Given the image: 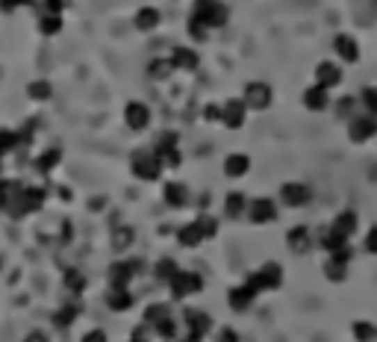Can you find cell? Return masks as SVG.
Listing matches in <instances>:
<instances>
[{
    "label": "cell",
    "mask_w": 377,
    "mask_h": 342,
    "mask_svg": "<svg viewBox=\"0 0 377 342\" xmlns=\"http://www.w3.org/2000/svg\"><path fill=\"white\" fill-rule=\"evenodd\" d=\"M333 54L348 62V65H354V62H360V45L354 36H348V33H339L336 39H333Z\"/></svg>",
    "instance_id": "obj_18"
},
{
    "label": "cell",
    "mask_w": 377,
    "mask_h": 342,
    "mask_svg": "<svg viewBox=\"0 0 377 342\" xmlns=\"http://www.w3.org/2000/svg\"><path fill=\"white\" fill-rule=\"evenodd\" d=\"M242 100H245V107H248V109L266 112V109L271 107V100H274V88H271L268 83H262V80H254V83H248V86H245Z\"/></svg>",
    "instance_id": "obj_6"
},
{
    "label": "cell",
    "mask_w": 377,
    "mask_h": 342,
    "mask_svg": "<svg viewBox=\"0 0 377 342\" xmlns=\"http://www.w3.org/2000/svg\"><path fill=\"white\" fill-rule=\"evenodd\" d=\"M171 316V307L168 304H147V310H145V325L147 327H154V325H159L162 319H168Z\"/></svg>",
    "instance_id": "obj_37"
},
{
    "label": "cell",
    "mask_w": 377,
    "mask_h": 342,
    "mask_svg": "<svg viewBox=\"0 0 377 342\" xmlns=\"http://www.w3.org/2000/svg\"><path fill=\"white\" fill-rule=\"evenodd\" d=\"M24 192V186L18 180H9V177H0V210L9 212L12 207L18 204V198Z\"/></svg>",
    "instance_id": "obj_24"
},
{
    "label": "cell",
    "mask_w": 377,
    "mask_h": 342,
    "mask_svg": "<svg viewBox=\"0 0 377 342\" xmlns=\"http://www.w3.org/2000/svg\"><path fill=\"white\" fill-rule=\"evenodd\" d=\"M250 171V157L248 154H230L227 160H224V174L230 177V180H236V177H245Z\"/></svg>",
    "instance_id": "obj_28"
},
{
    "label": "cell",
    "mask_w": 377,
    "mask_h": 342,
    "mask_svg": "<svg viewBox=\"0 0 377 342\" xmlns=\"http://www.w3.org/2000/svg\"><path fill=\"white\" fill-rule=\"evenodd\" d=\"M130 171H133V177L150 183V180H159V174L166 169H162L159 157L154 154V148H145V150H136V154L130 157Z\"/></svg>",
    "instance_id": "obj_3"
},
{
    "label": "cell",
    "mask_w": 377,
    "mask_h": 342,
    "mask_svg": "<svg viewBox=\"0 0 377 342\" xmlns=\"http://www.w3.org/2000/svg\"><path fill=\"white\" fill-rule=\"evenodd\" d=\"M24 342H50V336L45 331H30L27 336H24Z\"/></svg>",
    "instance_id": "obj_52"
},
{
    "label": "cell",
    "mask_w": 377,
    "mask_h": 342,
    "mask_svg": "<svg viewBox=\"0 0 377 342\" xmlns=\"http://www.w3.org/2000/svg\"><path fill=\"white\" fill-rule=\"evenodd\" d=\"M77 316H80V304H65V307L56 310L54 325H56V327H68V325L77 322Z\"/></svg>",
    "instance_id": "obj_36"
},
{
    "label": "cell",
    "mask_w": 377,
    "mask_h": 342,
    "mask_svg": "<svg viewBox=\"0 0 377 342\" xmlns=\"http://www.w3.org/2000/svg\"><path fill=\"white\" fill-rule=\"evenodd\" d=\"M174 74V65H171V59H154L147 65V77L150 80H166Z\"/></svg>",
    "instance_id": "obj_40"
},
{
    "label": "cell",
    "mask_w": 377,
    "mask_h": 342,
    "mask_svg": "<svg viewBox=\"0 0 377 342\" xmlns=\"http://www.w3.org/2000/svg\"><path fill=\"white\" fill-rule=\"evenodd\" d=\"M192 18H198L207 30H218L227 24L230 9L221 3V0H195L192 3Z\"/></svg>",
    "instance_id": "obj_2"
},
{
    "label": "cell",
    "mask_w": 377,
    "mask_h": 342,
    "mask_svg": "<svg viewBox=\"0 0 377 342\" xmlns=\"http://www.w3.org/2000/svg\"><path fill=\"white\" fill-rule=\"evenodd\" d=\"M186 30H188V36H192L195 42H207V39H209V30H207V27H204V24H200L198 18H192V15H188Z\"/></svg>",
    "instance_id": "obj_45"
},
{
    "label": "cell",
    "mask_w": 377,
    "mask_h": 342,
    "mask_svg": "<svg viewBox=\"0 0 377 342\" xmlns=\"http://www.w3.org/2000/svg\"><path fill=\"white\" fill-rule=\"evenodd\" d=\"M357 107H360V100L357 98H351V95H342L333 104V109H336V118H342V121H351L357 116Z\"/></svg>",
    "instance_id": "obj_33"
},
{
    "label": "cell",
    "mask_w": 377,
    "mask_h": 342,
    "mask_svg": "<svg viewBox=\"0 0 377 342\" xmlns=\"http://www.w3.org/2000/svg\"><path fill=\"white\" fill-rule=\"evenodd\" d=\"M374 6H377V0H374Z\"/></svg>",
    "instance_id": "obj_55"
},
{
    "label": "cell",
    "mask_w": 377,
    "mask_h": 342,
    "mask_svg": "<svg viewBox=\"0 0 377 342\" xmlns=\"http://www.w3.org/2000/svg\"><path fill=\"white\" fill-rule=\"evenodd\" d=\"M362 251L371 257H377V224L366 231V239H362Z\"/></svg>",
    "instance_id": "obj_47"
},
{
    "label": "cell",
    "mask_w": 377,
    "mask_h": 342,
    "mask_svg": "<svg viewBox=\"0 0 377 342\" xmlns=\"http://www.w3.org/2000/svg\"><path fill=\"white\" fill-rule=\"evenodd\" d=\"M195 221H198V227H200V233H204L207 239H212V236H216V233H218V219H212V215H209V212H200V215H198V219H195Z\"/></svg>",
    "instance_id": "obj_42"
},
{
    "label": "cell",
    "mask_w": 377,
    "mask_h": 342,
    "mask_svg": "<svg viewBox=\"0 0 377 342\" xmlns=\"http://www.w3.org/2000/svg\"><path fill=\"white\" fill-rule=\"evenodd\" d=\"M39 30H42V36H56L62 30V15H42Z\"/></svg>",
    "instance_id": "obj_43"
},
{
    "label": "cell",
    "mask_w": 377,
    "mask_h": 342,
    "mask_svg": "<svg viewBox=\"0 0 377 342\" xmlns=\"http://www.w3.org/2000/svg\"><path fill=\"white\" fill-rule=\"evenodd\" d=\"M245 118H248V107L242 98H227L221 104V124L227 130H239L245 124Z\"/></svg>",
    "instance_id": "obj_13"
},
{
    "label": "cell",
    "mask_w": 377,
    "mask_h": 342,
    "mask_svg": "<svg viewBox=\"0 0 377 342\" xmlns=\"http://www.w3.org/2000/svg\"><path fill=\"white\" fill-rule=\"evenodd\" d=\"M377 136V118L374 116H354L348 121V139L354 145H366V142H371V139Z\"/></svg>",
    "instance_id": "obj_9"
},
{
    "label": "cell",
    "mask_w": 377,
    "mask_h": 342,
    "mask_svg": "<svg viewBox=\"0 0 377 342\" xmlns=\"http://www.w3.org/2000/svg\"><path fill=\"white\" fill-rule=\"evenodd\" d=\"M65 9H68V0H45L42 15H62Z\"/></svg>",
    "instance_id": "obj_46"
},
{
    "label": "cell",
    "mask_w": 377,
    "mask_h": 342,
    "mask_svg": "<svg viewBox=\"0 0 377 342\" xmlns=\"http://www.w3.org/2000/svg\"><path fill=\"white\" fill-rule=\"evenodd\" d=\"M159 21H162V15L154 6H142L136 12V30H142V33H154L159 27Z\"/></svg>",
    "instance_id": "obj_29"
},
{
    "label": "cell",
    "mask_w": 377,
    "mask_h": 342,
    "mask_svg": "<svg viewBox=\"0 0 377 342\" xmlns=\"http://www.w3.org/2000/svg\"><path fill=\"white\" fill-rule=\"evenodd\" d=\"M248 212V195L245 192H227V198H224V215L227 219H245Z\"/></svg>",
    "instance_id": "obj_26"
},
{
    "label": "cell",
    "mask_w": 377,
    "mask_h": 342,
    "mask_svg": "<svg viewBox=\"0 0 377 342\" xmlns=\"http://www.w3.org/2000/svg\"><path fill=\"white\" fill-rule=\"evenodd\" d=\"M59 160H62V150L59 148H47L45 154L35 160V171L39 174H47V171H54L56 166H59Z\"/></svg>",
    "instance_id": "obj_35"
},
{
    "label": "cell",
    "mask_w": 377,
    "mask_h": 342,
    "mask_svg": "<svg viewBox=\"0 0 377 342\" xmlns=\"http://www.w3.org/2000/svg\"><path fill=\"white\" fill-rule=\"evenodd\" d=\"M316 245H319L321 251H328V254H333V251L348 248V239L339 236L336 231H330V227H324V231H319V236H316Z\"/></svg>",
    "instance_id": "obj_27"
},
{
    "label": "cell",
    "mask_w": 377,
    "mask_h": 342,
    "mask_svg": "<svg viewBox=\"0 0 377 342\" xmlns=\"http://www.w3.org/2000/svg\"><path fill=\"white\" fill-rule=\"evenodd\" d=\"M369 180L377 183V162H371V166H369Z\"/></svg>",
    "instance_id": "obj_53"
},
{
    "label": "cell",
    "mask_w": 377,
    "mask_h": 342,
    "mask_svg": "<svg viewBox=\"0 0 377 342\" xmlns=\"http://www.w3.org/2000/svg\"><path fill=\"white\" fill-rule=\"evenodd\" d=\"M351 334H354L357 342H377V325L366 322V319H357L351 325Z\"/></svg>",
    "instance_id": "obj_32"
},
{
    "label": "cell",
    "mask_w": 377,
    "mask_h": 342,
    "mask_svg": "<svg viewBox=\"0 0 377 342\" xmlns=\"http://www.w3.org/2000/svg\"><path fill=\"white\" fill-rule=\"evenodd\" d=\"M204 121H221V104H207L204 107Z\"/></svg>",
    "instance_id": "obj_51"
},
{
    "label": "cell",
    "mask_w": 377,
    "mask_h": 342,
    "mask_svg": "<svg viewBox=\"0 0 377 342\" xmlns=\"http://www.w3.org/2000/svg\"><path fill=\"white\" fill-rule=\"evenodd\" d=\"M348 265H351V248H342V251H333L324 263V277L330 283H345L348 281Z\"/></svg>",
    "instance_id": "obj_10"
},
{
    "label": "cell",
    "mask_w": 377,
    "mask_h": 342,
    "mask_svg": "<svg viewBox=\"0 0 377 342\" xmlns=\"http://www.w3.org/2000/svg\"><path fill=\"white\" fill-rule=\"evenodd\" d=\"M245 215L250 224H271V221H278V204L271 198H254V201H248Z\"/></svg>",
    "instance_id": "obj_11"
},
{
    "label": "cell",
    "mask_w": 377,
    "mask_h": 342,
    "mask_svg": "<svg viewBox=\"0 0 377 342\" xmlns=\"http://www.w3.org/2000/svg\"><path fill=\"white\" fill-rule=\"evenodd\" d=\"M142 272V263L139 260H121V263H112L109 265V286H118V289H127L130 281Z\"/></svg>",
    "instance_id": "obj_12"
},
{
    "label": "cell",
    "mask_w": 377,
    "mask_h": 342,
    "mask_svg": "<svg viewBox=\"0 0 377 342\" xmlns=\"http://www.w3.org/2000/svg\"><path fill=\"white\" fill-rule=\"evenodd\" d=\"M45 201H47V192L39 186H24V192L18 198V204L9 210L12 219H24V215H30V212H39L45 207Z\"/></svg>",
    "instance_id": "obj_5"
},
{
    "label": "cell",
    "mask_w": 377,
    "mask_h": 342,
    "mask_svg": "<svg viewBox=\"0 0 377 342\" xmlns=\"http://www.w3.org/2000/svg\"><path fill=\"white\" fill-rule=\"evenodd\" d=\"M180 272V265H177V260H171V257H162L157 265H154V274H157V281H162V283H171L174 281V274Z\"/></svg>",
    "instance_id": "obj_34"
},
{
    "label": "cell",
    "mask_w": 377,
    "mask_h": 342,
    "mask_svg": "<svg viewBox=\"0 0 377 342\" xmlns=\"http://www.w3.org/2000/svg\"><path fill=\"white\" fill-rule=\"evenodd\" d=\"M212 342H242V339H239V334L233 331V327H218Z\"/></svg>",
    "instance_id": "obj_48"
},
{
    "label": "cell",
    "mask_w": 377,
    "mask_h": 342,
    "mask_svg": "<svg viewBox=\"0 0 377 342\" xmlns=\"http://www.w3.org/2000/svg\"><path fill=\"white\" fill-rule=\"evenodd\" d=\"M124 124H127L130 130L142 133L150 127V109L147 104H142V100H130L127 107H124Z\"/></svg>",
    "instance_id": "obj_16"
},
{
    "label": "cell",
    "mask_w": 377,
    "mask_h": 342,
    "mask_svg": "<svg viewBox=\"0 0 377 342\" xmlns=\"http://www.w3.org/2000/svg\"><path fill=\"white\" fill-rule=\"evenodd\" d=\"M168 59H171L174 71H198V65H200V56L192 47H174Z\"/></svg>",
    "instance_id": "obj_23"
},
{
    "label": "cell",
    "mask_w": 377,
    "mask_h": 342,
    "mask_svg": "<svg viewBox=\"0 0 377 342\" xmlns=\"http://www.w3.org/2000/svg\"><path fill=\"white\" fill-rule=\"evenodd\" d=\"M245 283L254 289V293H274V289H280L283 286V265L280 263H262L257 272H250L245 277Z\"/></svg>",
    "instance_id": "obj_1"
},
{
    "label": "cell",
    "mask_w": 377,
    "mask_h": 342,
    "mask_svg": "<svg viewBox=\"0 0 377 342\" xmlns=\"http://www.w3.org/2000/svg\"><path fill=\"white\" fill-rule=\"evenodd\" d=\"M360 107L366 109V116H374V118H377V86H362Z\"/></svg>",
    "instance_id": "obj_41"
},
{
    "label": "cell",
    "mask_w": 377,
    "mask_h": 342,
    "mask_svg": "<svg viewBox=\"0 0 377 342\" xmlns=\"http://www.w3.org/2000/svg\"><path fill=\"white\" fill-rule=\"evenodd\" d=\"M254 301H257V293L248 283H239V286H233L227 293V304H230V310H236V313L250 310V307H254Z\"/></svg>",
    "instance_id": "obj_21"
},
{
    "label": "cell",
    "mask_w": 377,
    "mask_h": 342,
    "mask_svg": "<svg viewBox=\"0 0 377 342\" xmlns=\"http://www.w3.org/2000/svg\"><path fill=\"white\" fill-rule=\"evenodd\" d=\"M30 142V136H24V133H15V130H0V157L9 154V150H15L21 145H27Z\"/></svg>",
    "instance_id": "obj_31"
},
{
    "label": "cell",
    "mask_w": 377,
    "mask_h": 342,
    "mask_svg": "<svg viewBox=\"0 0 377 342\" xmlns=\"http://www.w3.org/2000/svg\"><path fill=\"white\" fill-rule=\"evenodd\" d=\"M278 195H280V204L289 207V210H300V207H307L310 201H312L310 186H307V183H298V180L283 183Z\"/></svg>",
    "instance_id": "obj_8"
},
{
    "label": "cell",
    "mask_w": 377,
    "mask_h": 342,
    "mask_svg": "<svg viewBox=\"0 0 377 342\" xmlns=\"http://www.w3.org/2000/svg\"><path fill=\"white\" fill-rule=\"evenodd\" d=\"M168 289H171V298H174V301H183V298L198 295L200 289H204V277H200L198 272L180 269L177 274H174V281L168 283Z\"/></svg>",
    "instance_id": "obj_4"
},
{
    "label": "cell",
    "mask_w": 377,
    "mask_h": 342,
    "mask_svg": "<svg viewBox=\"0 0 377 342\" xmlns=\"http://www.w3.org/2000/svg\"><path fill=\"white\" fill-rule=\"evenodd\" d=\"M312 245H316V239H312V233H310V227H307V224H295L292 231L286 233V248L292 251L295 257L310 254Z\"/></svg>",
    "instance_id": "obj_14"
},
{
    "label": "cell",
    "mask_w": 377,
    "mask_h": 342,
    "mask_svg": "<svg viewBox=\"0 0 377 342\" xmlns=\"http://www.w3.org/2000/svg\"><path fill=\"white\" fill-rule=\"evenodd\" d=\"M312 77H316V86H321V88H336V86H342V80H345V74H342V65L339 62H330V59H324V62H319L316 65V71H312Z\"/></svg>",
    "instance_id": "obj_15"
},
{
    "label": "cell",
    "mask_w": 377,
    "mask_h": 342,
    "mask_svg": "<svg viewBox=\"0 0 377 342\" xmlns=\"http://www.w3.org/2000/svg\"><path fill=\"white\" fill-rule=\"evenodd\" d=\"M162 198H166V204L171 210H183L192 204V192H188V186L186 183H177V180H171L166 183V189H162Z\"/></svg>",
    "instance_id": "obj_19"
},
{
    "label": "cell",
    "mask_w": 377,
    "mask_h": 342,
    "mask_svg": "<svg viewBox=\"0 0 377 342\" xmlns=\"http://www.w3.org/2000/svg\"><path fill=\"white\" fill-rule=\"evenodd\" d=\"M183 325H186V334L200 336V339H204L207 334H212V319L204 310H186L183 313Z\"/></svg>",
    "instance_id": "obj_17"
},
{
    "label": "cell",
    "mask_w": 377,
    "mask_h": 342,
    "mask_svg": "<svg viewBox=\"0 0 377 342\" xmlns=\"http://www.w3.org/2000/svg\"><path fill=\"white\" fill-rule=\"evenodd\" d=\"M106 307L112 313H127L133 307V295H130V289H118V286H109L106 289Z\"/></svg>",
    "instance_id": "obj_25"
},
{
    "label": "cell",
    "mask_w": 377,
    "mask_h": 342,
    "mask_svg": "<svg viewBox=\"0 0 377 342\" xmlns=\"http://www.w3.org/2000/svg\"><path fill=\"white\" fill-rule=\"evenodd\" d=\"M150 331H154L162 342H174V339H177V322H174V316H168V319H162L159 325L150 327Z\"/></svg>",
    "instance_id": "obj_38"
},
{
    "label": "cell",
    "mask_w": 377,
    "mask_h": 342,
    "mask_svg": "<svg viewBox=\"0 0 377 342\" xmlns=\"http://www.w3.org/2000/svg\"><path fill=\"white\" fill-rule=\"evenodd\" d=\"M330 231H336L339 236L351 239V236L360 231V215H357L354 210H339V212L333 215V221H330Z\"/></svg>",
    "instance_id": "obj_20"
},
{
    "label": "cell",
    "mask_w": 377,
    "mask_h": 342,
    "mask_svg": "<svg viewBox=\"0 0 377 342\" xmlns=\"http://www.w3.org/2000/svg\"><path fill=\"white\" fill-rule=\"evenodd\" d=\"M27 95H30V100H39V104H45V100H50V95H54V86H50L47 80H33L27 86Z\"/></svg>",
    "instance_id": "obj_39"
},
{
    "label": "cell",
    "mask_w": 377,
    "mask_h": 342,
    "mask_svg": "<svg viewBox=\"0 0 377 342\" xmlns=\"http://www.w3.org/2000/svg\"><path fill=\"white\" fill-rule=\"evenodd\" d=\"M300 100H304V107H307L310 112H324V109L330 107V92H328V88H321V86L312 83L307 92L300 95Z\"/></svg>",
    "instance_id": "obj_22"
},
{
    "label": "cell",
    "mask_w": 377,
    "mask_h": 342,
    "mask_svg": "<svg viewBox=\"0 0 377 342\" xmlns=\"http://www.w3.org/2000/svg\"><path fill=\"white\" fill-rule=\"evenodd\" d=\"M35 0H0V9L3 12H15V9H21V6H33Z\"/></svg>",
    "instance_id": "obj_49"
},
{
    "label": "cell",
    "mask_w": 377,
    "mask_h": 342,
    "mask_svg": "<svg viewBox=\"0 0 377 342\" xmlns=\"http://www.w3.org/2000/svg\"><path fill=\"white\" fill-rule=\"evenodd\" d=\"M154 154L159 157L162 169H177L183 162V154L177 148V133H162L157 139V145H154Z\"/></svg>",
    "instance_id": "obj_7"
},
{
    "label": "cell",
    "mask_w": 377,
    "mask_h": 342,
    "mask_svg": "<svg viewBox=\"0 0 377 342\" xmlns=\"http://www.w3.org/2000/svg\"><path fill=\"white\" fill-rule=\"evenodd\" d=\"M180 342H204V339H200V336H192V334H186Z\"/></svg>",
    "instance_id": "obj_54"
},
{
    "label": "cell",
    "mask_w": 377,
    "mask_h": 342,
    "mask_svg": "<svg viewBox=\"0 0 377 342\" xmlns=\"http://www.w3.org/2000/svg\"><path fill=\"white\" fill-rule=\"evenodd\" d=\"M80 342H109V336H106V331H100V327H95V331H86Z\"/></svg>",
    "instance_id": "obj_50"
},
{
    "label": "cell",
    "mask_w": 377,
    "mask_h": 342,
    "mask_svg": "<svg viewBox=\"0 0 377 342\" xmlns=\"http://www.w3.org/2000/svg\"><path fill=\"white\" fill-rule=\"evenodd\" d=\"M130 342H136V339H130Z\"/></svg>",
    "instance_id": "obj_56"
},
{
    "label": "cell",
    "mask_w": 377,
    "mask_h": 342,
    "mask_svg": "<svg viewBox=\"0 0 377 342\" xmlns=\"http://www.w3.org/2000/svg\"><path fill=\"white\" fill-rule=\"evenodd\" d=\"M177 242H180L183 248H198L200 242H207V236L200 233L198 221H188V224H183L180 231H177Z\"/></svg>",
    "instance_id": "obj_30"
},
{
    "label": "cell",
    "mask_w": 377,
    "mask_h": 342,
    "mask_svg": "<svg viewBox=\"0 0 377 342\" xmlns=\"http://www.w3.org/2000/svg\"><path fill=\"white\" fill-rule=\"evenodd\" d=\"M65 286L71 289L74 295H80L83 289H86V277H83L77 269H68V272H65Z\"/></svg>",
    "instance_id": "obj_44"
}]
</instances>
